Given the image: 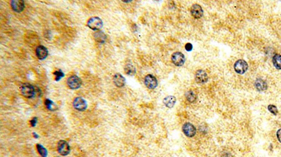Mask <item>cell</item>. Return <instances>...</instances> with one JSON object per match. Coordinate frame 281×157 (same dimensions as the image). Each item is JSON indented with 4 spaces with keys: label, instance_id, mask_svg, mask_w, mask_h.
Segmentation results:
<instances>
[{
    "label": "cell",
    "instance_id": "obj_1",
    "mask_svg": "<svg viewBox=\"0 0 281 157\" xmlns=\"http://www.w3.org/2000/svg\"><path fill=\"white\" fill-rule=\"evenodd\" d=\"M21 91L23 95L28 99L33 98L36 92L35 87L29 83H25L23 85L21 88Z\"/></svg>",
    "mask_w": 281,
    "mask_h": 157
},
{
    "label": "cell",
    "instance_id": "obj_2",
    "mask_svg": "<svg viewBox=\"0 0 281 157\" xmlns=\"http://www.w3.org/2000/svg\"><path fill=\"white\" fill-rule=\"evenodd\" d=\"M87 27L92 30H99L103 27V21L98 17H92L87 21Z\"/></svg>",
    "mask_w": 281,
    "mask_h": 157
},
{
    "label": "cell",
    "instance_id": "obj_3",
    "mask_svg": "<svg viewBox=\"0 0 281 157\" xmlns=\"http://www.w3.org/2000/svg\"><path fill=\"white\" fill-rule=\"evenodd\" d=\"M67 85L70 89L77 90L81 87L82 81L78 76H72L68 78Z\"/></svg>",
    "mask_w": 281,
    "mask_h": 157
},
{
    "label": "cell",
    "instance_id": "obj_4",
    "mask_svg": "<svg viewBox=\"0 0 281 157\" xmlns=\"http://www.w3.org/2000/svg\"><path fill=\"white\" fill-rule=\"evenodd\" d=\"M172 62L174 65L177 67H181L185 63V56L182 53L175 52L172 55Z\"/></svg>",
    "mask_w": 281,
    "mask_h": 157
},
{
    "label": "cell",
    "instance_id": "obj_5",
    "mask_svg": "<svg viewBox=\"0 0 281 157\" xmlns=\"http://www.w3.org/2000/svg\"><path fill=\"white\" fill-rule=\"evenodd\" d=\"M234 69L235 72L239 74H244L248 69V64L243 59H239L235 62L234 64Z\"/></svg>",
    "mask_w": 281,
    "mask_h": 157
},
{
    "label": "cell",
    "instance_id": "obj_6",
    "mask_svg": "<svg viewBox=\"0 0 281 157\" xmlns=\"http://www.w3.org/2000/svg\"><path fill=\"white\" fill-rule=\"evenodd\" d=\"M58 152L62 156H67L70 152V147L69 144L65 141H60L57 145Z\"/></svg>",
    "mask_w": 281,
    "mask_h": 157
},
{
    "label": "cell",
    "instance_id": "obj_7",
    "mask_svg": "<svg viewBox=\"0 0 281 157\" xmlns=\"http://www.w3.org/2000/svg\"><path fill=\"white\" fill-rule=\"evenodd\" d=\"M144 83L146 86L150 90H153L158 86V81L155 76H153L151 74H148L144 79Z\"/></svg>",
    "mask_w": 281,
    "mask_h": 157
},
{
    "label": "cell",
    "instance_id": "obj_8",
    "mask_svg": "<svg viewBox=\"0 0 281 157\" xmlns=\"http://www.w3.org/2000/svg\"><path fill=\"white\" fill-rule=\"evenodd\" d=\"M182 130L184 134L187 137H189V138L193 137L195 135V133H196V128H195L193 125L189 123V122H187V123L183 124Z\"/></svg>",
    "mask_w": 281,
    "mask_h": 157
},
{
    "label": "cell",
    "instance_id": "obj_9",
    "mask_svg": "<svg viewBox=\"0 0 281 157\" xmlns=\"http://www.w3.org/2000/svg\"><path fill=\"white\" fill-rule=\"evenodd\" d=\"M73 106L79 111H84L87 109V104L86 101L81 97H77L73 101Z\"/></svg>",
    "mask_w": 281,
    "mask_h": 157
},
{
    "label": "cell",
    "instance_id": "obj_10",
    "mask_svg": "<svg viewBox=\"0 0 281 157\" xmlns=\"http://www.w3.org/2000/svg\"><path fill=\"white\" fill-rule=\"evenodd\" d=\"M36 55L38 57V58L43 60V59H46L47 58L48 55H49V51L46 48L43 46V45H39L36 48Z\"/></svg>",
    "mask_w": 281,
    "mask_h": 157
},
{
    "label": "cell",
    "instance_id": "obj_11",
    "mask_svg": "<svg viewBox=\"0 0 281 157\" xmlns=\"http://www.w3.org/2000/svg\"><path fill=\"white\" fill-rule=\"evenodd\" d=\"M208 81V76L204 70H198L195 73V81L198 83H205Z\"/></svg>",
    "mask_w": 281,
    "mask_h": 157
},
{
    "label": "cell",
    "instance_id": "obj_12",
    "mask_svg": "<svg viewBox=\"0 0 281 157\" xmlns=\"http://www.w3.org/2000/svg\"><path fill=\"white\" fill-rule=\"evenodd\" d=\"M191 13L195 18L199 19L203 16V10L199 4H195L191 7Z\"/></svg>",
    "mask_w": 281,
    "mask_h": 157
},
{
    "label": "cell",
    "instance_id": "obj_13",
    "mask_svg": "<svg viewBox=\"0 0 281 157\" xmlns=\"http://www.w3.org/2000/svg\"><path fill=\"white\" fill-rule=\"evenodd\" d=\"M11 6L12 9L16 13H21L25 8V2L24 1H11Z\"/></svg>",
    "mask_w": 281,
    "mask_h": 157
},
{
    "label": "cell",
    "instance_id": "obj_14",
    "mask_svg": "<svg viewBox=\"0 0 281 157\" xmlns=\"http://www.w3.org/2000/svg\"><path fill=\"white\" fill-rule=\"evenodd\" d=\"M125 78L120 73H116L113 77V82L118 87H123L125 85Z\"/></svg>",
    "mask_w": 281,
    "mask_h": 157
},
{
    "label": "cell",
    "instance_id": "obj_15",
    "mask_svg": "<svg viewBox=\"0 0 281 157\" xmlns=\"http://www.w3.org/2000/svg\"><path fill=\"white\" fill-rule=\"evenodd\" d=\"M254 86L259 92H263L267 89V83L262 78H257L254 82Z\"/></svg>",
    "mask_w": 281,
    "mask_h": 157
},
{
    "label": "cell",
    "instance_id": "obj_16",
    "mask_svg": "<svg viewBox=\"0 0 281 157\" xmlns=\"http://www.w3.org/2000/svg\"><path fill=\"white\" fill-rule=\"evenodd\" d=\"M176 101H177V99H176L174 96H168L165 97L163 100L164 104L165 105L166 107L169 108H172V107H174V105L176 104Z\"/></svg>",
    "mask_w": 281,
    "mask_h": 157
},
{
    "label": "cell",
    "instance_id": "obj_17",
    "mask_svg": "<svg viewBox=\"0 0 281 157\" xmlns=\"http://www.w3.org/2000/svg\"><path fill=\"white\" fill-rule=\"evenodd\" d=\"M94 39L96 41L103 44V43L106 41L107 36L106 34H105V33L103 32V31H96V32L94 34Z\"/></svg>",
    "mask_w": 281,
    "mask_h": 157
},
{
    "label": "cell",
    "instance_id": "obj_18",
    "mask_svg": "<svg viewBox=\"0 0 281 157\" xmlns=\"http://www.w3.org/2000/svg\"><path fill=\"white\" fill-rule=\"evenodd\" d=\"M185 95H186V99L188 100V101H189L190 103H194L196 101L197 95H196V94L195 93L194 91L188 90V92H186Z\"/></svg>",
    "mask_w": 281,
    "mask_h": 157
},
{
    "label": "cell",
    "instance_id": "obj_19",
    "mask_svg": "<svg viewBox=\"0 0 281 157\" xmlns=\"http://www.w3.org/2000/svg\"><path fill=\"white\" fill-rule=\"evenodd\" d=\"M273 64L277 69H281V55L279 54H276L273 57Z\"/></svg>",
    "mask_w": 281,
    "mask_h": 157
},
{
    "label": "cell",
    "instance_id": "obj_20",
    "mask_svg": "<svg viewBox=\"0 0 281 157\" xmlns=\"http://www.w3.org/2000/svg\"><path fill=\"white\" fill-rule=\"evenodd\" d=\"M124 72L129 76H134L136 73V68L134 67V66H133L131 64H127L125 67H124Z\"/></svg>",
    "mask_w": 281,
    "mask_h": 157
},
{
    "label": "cell",
    "instance_id": "obj_21",
    "mask_svg": "<svg viewBox=\"0 0 281 157\" xmlns=\"http://www.w3.org/2000/svg\"><path fill=\"white\" fill-rule=\"evenodd\" d=\"M44 104H45V105H46L47 109L49 110L54 111L57 109V106L55 105L54 103H53L52 101H51V100H49V99L45 100Z\"/></svg>",
    "mask_w": 281,
    "mask_h": 157
},
{
    "label": "cell",
    "instance_id": "obj_22",
    "mask_svg": "<svg viewBox=\"0 0 281 157\" xmlns=\"http://www.w3.org/2000/svg\"><path fill=\"white\" fill-rule=\"evenodd\" d=\"M37 149L39 155H40L42 157H47L48 155V152L46 148H44L42 145L38 144L37 145Z\"/></svg>",
    "mask_w": 281,
    "mask_h": 157
},
{
    "label": "cell",
    "instance_id": "obj_23",
    "mask_svg": "<svg viewBox=\"0 0 281 157\" xmlns=\"http://www.w3.org/2000/svg\"><path fill=\"white\" fill-rule=\"evenodd\" d=\"M53 74H54V76H56V79L55 80H56V81H60V79L61 78H63V77H64V73L62 72L61 70L55 71V72L53 73Z\"/></svg>",
    "mask_w": 281,
    "mask_h": 157
},
{
    "label": "cell",
    "instance_id": "obj_24",
    "mask_svg": "<svg viewBox=\"0 0 281 157\" xmlns=\"http://www.w3.org/2000/svg\"><path fill=\"white\" fill-rule=\"evenodd\" d=\"M268 110L270 113L273 114L274 115H276L278 114V109L277 108L273 105H269L268 106Z\"/></svg>",
    "mask_w": 281,
    "mask_h": 157
},
{
    "label": "cell",
    "instance_id": "obj_25",
    "mask_svg": "<svg viewBox=\"0 0 281 157\" xmlns=\"http://www.w3.org/2000/svg\"><path fill=\"white\" fill-rule=\"evenodd\" d=\"M185 48H186V50L187 51H188V52H190V51H191L192 49H193V45H192L191 44H190V43H188V44H186Z\"/></svg>",
    "mask_w": 281,
    "mask_h": 157
},
{
    "label": "cell",
    "instance_id": "obj_26",
    "mask_svg": "<svg viewBox=\"0 0 281 157\" xmlns=\"http://www.w3.org/2000/svg\"><path fill=\"white\" fill-rule=\"evenodd\" d=\"M37 122H38V118H34L30 120V124L32 127H35L37 124Z\"/></svg>",
    "mask_w": 281,
    "mask_h": 157
},
{
    "label": "cell",
    "instance_id": "obj_27",
    "mask_svg": "<svg viewBox=\"0 0 281 157\" xmlns=\"http://www.w3.org/2000/svg\"><path fill=\"white\" fill-rule=\"evenodd\" d=\"M276 136H277L278 140V141L281 143V128H280V129L277 131Z\"/></svg>",
    "mask_w": 281,
    "mask_h": 157
},
{
    "label": "cell",
    "instance_id": "obj_28",
    "mask_svg": "<svg viewBox=\"0 0 281 157\" xmlns=\"http://www.w3.org/2000/svg\"><path fill=\"white\" fill-rule=\"evenodd\" d=\"M33 136H35L36 138H38V137H39V136H38V135H37V134H36L35 133H33Z\"/></svg>",
    "mask_w": 281,
    "mask_h": 157
}]
</instances>
